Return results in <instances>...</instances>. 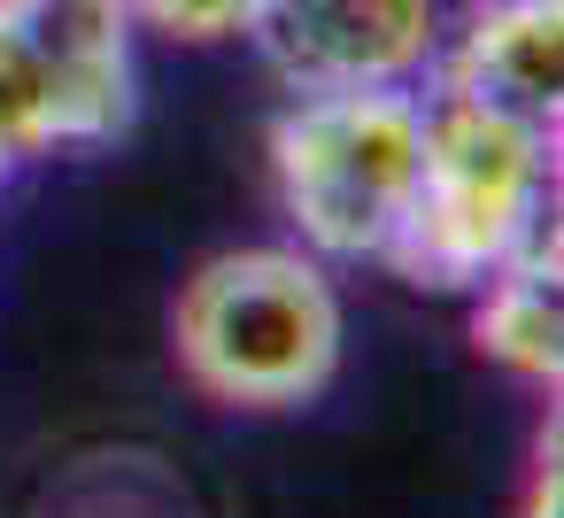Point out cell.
Returning <instances> with one entry per match:
<instances>
[{"mask_svg":"<svg viewBox=\"0 0 564 518\" xmlns=\"http://www.w3.org/2000/svg\"><path fill=\"white\" fill-rule=\"evenodd\" d=\"M549 186H556L549 140L433 94L425 101V171H417L410 217L379 263H394L410 287H441V294L487 287L556 217Z\"/></svg>","mask_w":564,"mask_h":518,"instance_id":"2","label":"cell"},{"mask_svg":"<svg viewBox=\"0 0 564 518\" xmlns=\"http://www.w3.org/2000/svg\"><path fill=\"white\" fill-rule=\"evenodd\" d=\"M40 63L55 148H101L132 125V17L124 0H32L9 17Z\"/></svg>","mask_w":564,"mask_h":518,"instance_id":"6","label":"cell"},{"mask_svg":"<svg viewBox=\"0 0 564 518\" xmlns=\"http://www.w3.org/2000/svg\"><path fill=\"white\" fill-rule=\"evenodd\" d=\"M248 40L294 94L417 86L441 55L433 0H263Z\"/></svg>","mask_w":564,"mask_h":518,"instance_id":"4","label":"cell"},{"mask_svg":"<svg viewBox=\"0 0 564 518\" xmlns=\"http://www.w3.org/2000/svg\"><path fill=\"white\" fill-rule=\"evenodd\" d=\"M479 356H495L518 379H549L564 371V279H556V217L487 279V302L471 317Z\"/></svg>","mask_w":564,"mask_h":518,"instance_id":"7","label":"cell"},{"mask_svg":"<svg viewBox=\"0 0 564 518\" xmlns=\"http://www.w3.org/2000/svg\"><path fill=\"white\" fill-rule=\"evenodd\" d=\"M178 364L240 410L310 402L340 371V294L294 248H232L178 294Z\"/></svg>","mask_w":564,"mask_h":518,"instance_id":"1","label":"cell"},{"mask_svg":"<svg viewBox=\"0 0 564 518\" xmlns=\"http://www.w3.org/2000/svg\"><path fill=\"white\" fill-rule=\"evenodd\" d=\"M441 101L502 117L556 148L564 132V0H479L441 63Z\"/></svg>","mask_w":564,"mask_h":518,"instance_id":"5","label":"cell"},{"mask_svg":"<svg viewBox=\"0 0 564 518\" xmlns=\"http://www.w3.org/2000/svg\"><path fill=\"white\" fill-rule=\"evenodd\" d=\"M256 9H263V0H124L132 24H148V32H163V40H194V47L248 32Z\"/></svg>","mask_w":564,"mask_h":518,"instance_id":"9","label":"cell"},{"mask_svg":"<svg viewBox=\"0 0 564 518\" xmlns=\"http://www.w3.org/2000/svg\"><path fill=\"white\" fill-rule=\"evenodd\" d=\"M32 155H55V117L24 32L0 17V179H17Z\"/></svg>","mask_w":564,"mask_h":518,"instance_id":"8","label":"cell"},{"mask_svg":"<svg viewBox=\"0 0 564 518\" xmlns=\"http://www.w3.org/2000/svg\"><path fill=\"white\" fill-rule=\"evenodd\" d=\"M24 9H32V0H0V17H24Z\"/></svg>","mask_w":564,"mask_h":518,"instance_id":"11","label":"cell"},{"mask_svg":"<svg viewBox=\"0 0 564 518\" xmlns=\"http://www.w3.org/2000/svg\"><path fill=\"white\" fill-rule=\"evenodd\" d=\"M271 163H279L286 217L317 256L379 263L425 171V94L410 86L302 94L271 132Z\"/></svg>","mask_w":564,"mask_h":518,"instance_id":"3","label":"cell"},{"mask_svg":"<svg viewBox=\"0 0 564 518\" xmlns=\"http://www.w3.org/2000/svg\"><path fill=\"white\" fill-rule=\"evenodd\" d=\"M564 510V464H556V425L541 441V472H533V495H525V518H556Z\"/></svg>","mask_w":564,"mask_h":518,"instance_id":"10","label":"cell"}]
</instances>
